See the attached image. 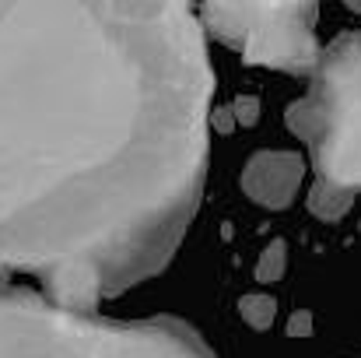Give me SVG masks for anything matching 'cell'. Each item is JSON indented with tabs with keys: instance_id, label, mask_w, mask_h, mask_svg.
<instances>
[{
	"instance_id": "1",
	"label": "cell",
	"mask_w": 361,
	"mask_h": 358,
	"mask_svg": "<svg viewBox=\"0 0 361 358\" xmlns=\"http://www.w3.org/2000/svg\"><path fill=\"white\" fill-rule=\"evenodd\" d=\"M214 67L190 4H0V292L95 313L176 256L207 179Z\"/></svg>"
},
{
	"instance_id": "2",
	"label": "cell",
	"mask_w": 361,
	"mask_h": 358,
	"mask_svg": "<svg viewBox=\"0 0 361 358\" xmlns=\"http://www.w3.org/2000/svg\"><path fill=\"white\" fill-rule=\"evenodd\" d=\"M0 358H214L183 320L74 313L32 288L0 292Z\"/></svg>"
},
{
	"instance_id": "3",
	"label": "cell",
	"mask_w": 361,
	"mask_h": 358,
	"mask_svg": "<svg viewBox=\"0 0 361 358\" xmlns=\"http://www.w3.org/2000/svg\"><path fill=\"white\" fill-rule=\"evenodd\" d=\"M288 130L309 148L319 183L361 190V28L337 35L312 71L309 92L284 113Z\"/></svg>"
},
{
	"instance_id": "4",
	"label": "cell",
	"mask_w": 361,
	"mask_h": 358,
	"mask_svg": "<svg viewBox=\"0 0 361 358\" xmlns=\"http://www.w3.org/2000/svg\"><path fill=\"white\" fill-rule=\"evenodd\" d=\"M200 25L218 42L239 49L252 67L312 74L319 67L316 18L319 7L309 0L291 4H204L197 7Z\"/></svg>"
},
{
	"instance_id": "5",
	"label": "cell",
	"mask_w": 361,
	"mask_h": 358,
	"mask_svg": "<svg viewBox=\"0 0 361 358\" xmlns=\"http://www.w3.org/2000/svg\"><path fill=\"white\" fill-rule=\"evenodd\" d=\"M305 172L309 165L298 151H256L242 169V190L252 204L267 211H284L298 197Z\"/></svg>"
},
{
	"instance_id": "6",
	"label": "cell",
	"mask_w": 361,
	"mask_h": 358,
	"mask_svg": "<svg viewBox=\"0 0 361 358\" xmlns=\"http://www.w3.org/2000/svg\"><path fill=\"white\" fill-rule=\"evenodd\" d=\"M309 211L319 218V222H341L351 208H355V193H348V190H337V186H330V183H312V190H309Z\"/></svg>"
},
{
	"instance_id": "7",
	"label": "cell",
	"mask_w": 361,
	"mask_h": 358,
	"mask_svg": "<svg viewBox=\"0 0 361 358\" xmlns=\"http://www.w3.org/2000/svg\"><path fill=\"white\" fill-rule=\"evenodd\" d=\"M239 313L252 330H270L277 320V299L274 295H242Z\"/></svg>"
},
{
	"instance_id": "8",
	"label": "cell",
	"mask_w": 361,
	"mask_h": 358,
	"mask_svg": "<svg viewBox=\"0 0 361 358\" xmlns=\"http://www.w3.org/2000/svg\"><path fill=\"white\" fill-rule=\"evenodd\" d=\"M284 270H288V242H284V239H274V242L259 253V260H256V281H263V285L281 281Z\"/></svg>"
},
{
	"instance_id": "9",
	"label": "cell",
	"mask_w": 361,
	"mask_h": 358,
	"mask_svg": "<svg viewBox=\"0 0 361 358\" xmlns=\"http://www.w3.org/2000/svg\"><path fill=\"white\" fill-rule=\"evenodd\" d=\"M232 117H235V123H242V126H256V123H259V99H256V95H239V99L232 102Z\"/></svg>"
},
{
	"instance_id": "10",
	"label": "cell",
	"mask_w": 361,
	"mask_h": 358,
	"mask_svg": "<svg viewBox=\"0 0 361 358\" xmlns=\"http://www.w3.org/2000/svg\"><path fill=\"white\" fill-rule=\"evenodd\" d=\"M309 334H312V313L295 309L288 320V338H309Z\"/></svg>"
},
{
	"instance_id": "11",
	"label": "cell",
	"mask_w": 361,
	"mask_h": 358,
	"mask_svg": "<svg viewBox=\"0 0 361 358\" xmlns=\"http://www.w3.org/2000/svg\"><path fill=\"white\" fill-rule=\"evenodd\" d=\"M351 11H361V4H351Z\"/></svg>"
}]
</instances>
